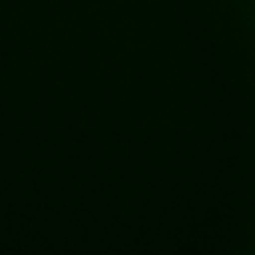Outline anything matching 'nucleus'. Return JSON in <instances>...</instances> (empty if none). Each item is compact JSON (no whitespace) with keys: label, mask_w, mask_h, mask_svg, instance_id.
<instances>
[]
</instances>
